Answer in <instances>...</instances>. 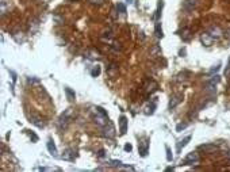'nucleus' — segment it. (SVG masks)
I'll use <instances>...</instances> for the list:
<instances>
[{
    "label": "nucleus",
    "instance_id": "2f4dec72",
    "mask_svg": "<svg viewBox=\"0 0 230 172\" xmlns=\"http://www.w3.org/2000/svg\"><path fill=\"white\" fill-rule=\"evenodd\" d=\"M28 134H30V137L33 138V141L34 142H37L38 141V135L35 134V133H33V132H28Z\"/></svg>",
    "mask_w": 230,
    "mask_h": 172
},
{
    "label": "nucleus",
    "instance_id": "6e6552de",
    "mask_svg": "<svg viewBox=\"0 0 230 172\" xmlns=\"http://www.w3.org/2000/svg\"><path fill=\"white\" fill-rule=\"evenodd\" d=\"M181 100H183V95H180V94H177V95H172L171 99H169V110H173V108H176V106L180 105Z\"/></svg>",
    "mask_w": 230,
    "mask_h": 172
},
{
    "label": "nucleus",
    "instance_id": "4468645a",
    "mask_svg": "<svg viewBox=\"0 0 230 172\" xmlns=\"http://www.w3.org/2000/svg\"><path fill=\"white\" fill-rule=\"evenodd\" d=\"M11 6V0H1L0 1V11H1V16H4L7 14V10H9Z\"/></svg>",
    "mask_w": 230,
    "mask_h": 172
},
{
    "label": "nucleus",
    "instance_id": "c85d7f7f",
    "mask_svg": "<svg viewBox=\"0 0 230 172\" xmlns=\"http://www.w3.org/2000/svg\"><path fill=\"white\" fill-rule=\"evenodd\" d=\"M39 171H60V168H55V167H39Z\"/></svg>",
    "mask_w": 230,
    "mask_h": 172
},
{
    "label": "nucleus",
    "instance_id": "7ed1b4c3",
    "mask_svg": "<svg viewBox=\"0 0 230 172\" xmlns=\"http://www.w3.org/2000/svg\"><path fill=\"white\" fill-rule=\"evenodd\" d=\"M198 163H199V154L196 152H190L181 161L183 165H191V164H198Z\"/></svg>",
    "mask_w": 230,
    "mask_h": 172
},
{
    "label": "nucleus",
    "instance_id": "a211bd4d",
    "mask_svg": "<svg viewBox=\"0 0 230 172\" xmlns=\"http://www.w3.org/2000/svg\"><path fill=\"white\" fill-rule=\"evenodd\" d=\"M154 33H156V37L157 38H163L164 37V33H163V29H161V23L158 20L156 22L154 25Z\"/></svg>",
    "mask_w": 230,
    "mask_h": 172
},
{
    "label": "nucleus",
    "instance_id": "b1692460",
    "mask_svg": "<svg viewBox=\"0 0 230 172\" xmlns=\"http://www.w3.org/2000/svg\"><path fill=\"white\" fill-rule=\"evenodd\" d=\"M100 72H101V68L99 67V65H96V67H93V68H92V71H91V76H92V77H98L99 75H100Z\"/></svg>",
    "mask_w": 230,
    "mask_h": 172
},
{
    "label": "nucleus",
    "instance_id": "f257e3e1",
    "mask_svg": "<svg viewBox=\"0 0 230 172\" xmlns=\"http://www.w3.org/2000/svg\"><path fill=\"white\" fill-rule=\"evenodd\" d=\"M92 115H93V121H95V123L100 127V129L101 127H104V126L110 122L108 115H107V111H106L103 107H100V106H96V107L92 108Z\"/></svg>",
    "mask_w": 230,
    "mask_h": 172
},
{
    "label": "nucleus",
    "instance_id": "412c9836",
    "mask_svg": "<svg viewBox=\"0 0 230 172\" xmlns=\"http://www.w3.org/2000/svg\"><path fill=\"white\" fill-rule=\"evenodd\" d=\"M12 38H14V40H15L18 43L25 42V37H23V33H22V31H14Z\"/></svg>",
    "mask_w": 230,
    "mask_h": 172
},
{
    "label": "nucleus",
    "instance_id": "393cba45",
    "mask_svg": "<svg viewBox=\"0 0 230 172\" xmlns=\"http://www.w3.org/2000/svg\"><path fill=\"white\" fill-rule=\"evenodd\" d=\"M219 81H221V76H219V75H215V76H212L211 79L207 81V84H212V86H215V84H218Z\"/></svg>",
    "mask_w": 230,
    "mask_h": 172
},
{
    "label": "nucleus",
    "instance_id": "f704fd0d",
    "mask_svg": "<svg viewBox=\"0 0 230 172\" xmlns=\"http://www.w3.org/2000/svg\"><path fill=\"white\" fill-rule=\"evenodd\" d=\"M131 149H133L131 144H126V145H125V151H126V152H131Z\"/></svg>",
    "mask_w": 230,
    "mask_h": 172
},
{
    "label": "nucleus",
    "instance_id": "0eeeda50",
    "mask_svg": "<svg viewBox=\"0 0 230 172\" xmlns=\"http://www.w3.org/2000/svg\"><path fill=\"white\" fill-rule=\"evenodd\" d=\"M214 41H215V40L211 37V34H210L209 31H206V33H203L202 35H200V42H202V45H204L206 48L211 46Z\"/></svg>",
    "mask_w": 230,
    "mask_h": 172
},
{
    "label": "nucleus",
    "instance_id": "2eb2a0df",
    "mask_svg": "<svg viewBox=\"0 0 230 172\" xmlns=\"http://www.w3.org/2000/svg\"><path fill=\"white\" fill-rule=\"evenodd\" d=\"M30 122L33 123V125H35L37 127H39V129H42L43 126H45V123L42 122V119H41L39 117H37V115H31V117H30Z\"/></svg>",
    "mask_w": 230,
    "mask_h": 172
},
{
    "label": "nucleus",
    "instance_id": "423d86ee",
    "mask_svg": "<svg viewBox=\"0 0 230 172\" xmlns=\"http://www.w3.org/2000/svg\"><path fill=\"white\" fill-rule=\"evenodd\" d=\"M198 6H199V0H184L183 1V8L185 11H188V12L196 10Z\"/></svg>",
    "mask_w": 230,
    "mask_h": 172
},
{
    "label": "nucleus",
    "instance_id": "f3484780",
    "mask_svg": "<svg viewBox=\"0 0 230 172\" xmlns=\"http://www.w3.org/2000/svg\"><path fill=\"white\" fill-rule=\"evenodd\" d=\"M65 94H66V98L69 102H73L74 99H76V94H74V91L72 88H69V87H65Z\"/></svg>",
    "mask_w": 230,
    "mask_h": 172
},
{
    "label": "nucleus",
    "instance_id": "ddd939ff",
    "mask_svg": "<svg viewBox=\"0 0 230 172\" xmlns=\"http://www.w3.org/2000/svg\"><path fill=\"white\" fill-rule=\"evenodd\" d=\"M191 138H192V137H191V135H187V137H185V138L180 140V141L177 142V146H176V152H177V153H180V152H181V149H183V148L185 146V145H187L188 142L191 141Z\"/></svg>",
    "mask_w": 230,
    "mask_h": 172
},
{
    "label": "nucleus",
    "instance_id": "4be33fe9",
    "mask_svg": "<svg viewBox=\"0 0 230 172\" xmlns=\"http://www.w3.org/2000/svg\"><path fill=\"white\" fill-rule=\"evenodd\" d=\"M181 38H183V41H190L191 40V30L190 29H183V31H181Z\"/></svg>",
    "mask_w": 230,
    "mask_h": 172
},
{
    "label": "nucleus",
    "instance_id": "bb28decb",
    "mask_svg": "<svg viewBox=\"0 0 230 172\" xmlns=\"http://www.w3.org/2000/svg\"><path fill=\"white\" fill-rule=\"evenodd\" d=\"M187 127H188V122H180L176 126V132H181V130L187 129Z\"/></svg>",
    "mask_w": 230,
    "mask_h": 172
},
{
    "label": "nucleus",
    "instance_id": "5701e85b",
    "mask_svg": "<svg viewBox=\"0 0 230 172\" xmlns=\"http://www.w3.org/2000/svg\"><path fill=\"white\" fill-rule=\"evenodd\" d=\"M150 56L152 57H158V56H161V49H160L158 45H154L150 49Z\"/></svg>",
    "mask_w": 230,
    "mask_h": 172
},
{
    "label": "nucleus",
    "instance_id": "dca6fc26",
    "mask_svg": "<svg viewBox=\"0 0 230 172\" xmlns=\"http://www.w3.org/2000/svg\"><path fill=\"white\" fill-rule=\"evenodd\" d=\"M209 33L211 34V37L214 38V40L221 38V35H222V30L219 27H211V29H209Z\"/></svg>",
    "mask_w": 230,
    "mask_h": 172
},
{
    "label": "nucleus",
    "instance_id": "72a5a7b5",
    "mask_svg": "<svg viewBox=\"0 0 230 172\" xmlns=\"http://www.w3.org/2000/svg\"><path fill=\"white\" fill-rule=\"evenodd\" d=\"M104 156H106V151H104V149H100V151H99V153H98V157L103 159Z\"/></svg>",
    "mask_w": 230,
    "mask_h": 172
},
{
    "label": "nucleus",
    "instance_id": "a878e982",
    "mask_svg": "<svg viewBox=\"0 0 230 172\" xmlns=\"http://www.w3.org/2000/svg\"><path fill=\"white\" fill-rule=\"evenodd\" d=\"M154 108H156V103H150V105L146 107V110H145V114H146V115H152V114L154 113Z\"/></svg>",
    "mask_w": 230,
    "mask_h": 172
},
{
    "label": "nucleus",
    "instance_id": "cd10ccee",
    "mask_svg": "<svg viewBox=\"0 0 230 172\" xmlns=\"http://www.w3.org/2000/svg\"><path fill=\"white\" fill-rule=\"evenodd\" d=\"M117 10L119 11L120 14H126V6L123 3H118L117 4Z\"/></svg>",
    "mask_w": 230,
    "mask_h": 172
},
{
    "label": "nucleus",
    "instance_id": "9b49d317",
    "mask_svg": "<svg viewBox=\"0 0 230 172\" xmlns=\"http://www.w3.org/2000/svg\"><path fill=\"white\" fill-rule=\"evenodd\" d=\"M119 132L122 135L127 133V118L125 115H120L119 118Z\"/></svg>",
    "mask_w": 230,
    "mask_h": 172
},
{
    "label": "nucleus",
    "instance_id": "c756f323",
    "mask_svg": "<svg viewBox=\"0 0 230 172\" xmlns=\"http://www.w3.org/2000/svg\"><path fill=\"white\" fill-rule=\"evenodd\" d=\"M165 151H166V160H168V161H172V160H173V156H172V152H171V149H169V146H165Z\"/></svg>",
    "mask_w": 230,
    "mask_h": 172
},
{
    "label": "nucleus",
    "instance_id": "473e14b6",
    "mask_svg": "<svg viewBox=\"0 0 230 172\" xmlns=\"http://www.w3.org/2000/svg\"><path fill=\"white\" fill-rule=\"evenodd\" d=\"M225 76H226V77L230 76V61H229V64H227L226 69H225Z\"/></svg>",
    "mask_w": 230,
    "mask_h": 172
},
{
    "label": "nucleus",
    "instance_id": "20e7f679",
    "mask_svg": "<svg viewBox=\"0 0 230 172\" xmlns=\"http://www.w3.org/2000/svg\"><path fill=\"white\" fill-rule=\"evenodd\" d=\"M138 153L142 157L147 156V153H149V141L147 140H141L138 142Z\"/></svg>",
    "mask_w": 230,
    "mask_h": 172
},
{
    "label": "nucleus",
    "instance_id": "7c9ffc66",
    "mask_svg": "<svg viewBox=\"0 0 230 172\" xmlns=\"http://www.w3.org/2000/svg\"><path fill=\"white\" fill-rule=\"evenodd\" d=\"M92 4H95V6H101V4L104 3V0H89Z\"/></svg>",
    "mask_w": 230,
    "mask_h": 172
},
{
    "label": "nucleus",
    "instance_id": "f03ea898",
    "mask_svg": "<svg viewBox=\"0 0 230 172\" xmlns=\"http://www.w3.org/2000/svg\"><path fill=\"white\" fill-rule=\"evenodd\" d=\"M73 118H74V110L73 108H66L58 118V122H57L58 129L65 130L68 126H69V123L73 121Z\"/></svg>",
    "mask_w": 230,
    "mask_h": 172
},
{
    "label": "nucleus",
    "instance_id": "aec40b11",
    "mask_svg": "<svg viewBox=\"0 0 230 172\" xmlns=\"http://www.w3.org/2000/svg\"><path fill=\"white\" fill-rule=\"evenodd\" d=\"M85 57L87 59H91V60H95V59H99V57H100V53H99V50H96V49H91L88 53H87Z\"/></svg>",
    "mask_w": 230,
    "mask_h": 172
},
{
    "label": "nucleus",
    "instance_id": "39448f33",
    "mask_svg": "<svg viewBox=\"0 0 230 172\" xmlns=\"http://www.w3.org/2000/svg\"><path fill=\"white\" fill-rule=\"evenodd\" d=\"M101 130H103V135L107 137V138H114V137H115V127H114L111 121L104 126V127H101Z\"/></svg>",
    "mask_w": 230,
    "mask_h": 172
},
{
    "label": "nucleus",
    "instance_id": "f8f14e48",
    "mask_svg": "<svg viewBox=\"0 0 230 172\" xmlns=\"http://www.w3.org/2000/svg\"><path fill=\"white\" fill-rule=\"evenodd\" d=\"M61 159L62 160H66V161H73V160H74V152L68 148V149H65V151L62 152Z\"/></svg>",
    "mask_w": 230,
    "mask_h": 172
},
{
    "label": "nucleus",
    "instance_id": "c9c22d12",
    "mask_svg": "<svg viewBox=\"0 0 230 172\" xmlns=\"http://www.w3.org/2000/svg\"><path fill=\"white\" fill-rule=\"evenodd\" d=\"M219 68H221V65L218 64L217 67H214V68H212V69H211V73H214V72H218V71H219Z\"/></svg>",
    "mask_w": 230,
    "mask_h": 172
},
{
    "label": "nucleus",
    "instance_id": "1a4fd4ad",
    "mask_svg": "<svg viewBox=\"0 0 230 172\" xmlns=\"http://www.w3.org/2000/svg\"><path fill=\"white\" fill-rule=\"evenodd\" d=\"M199 151L204 152V153H212V152L218 151V146L215 144H203L199 146Z\"/></svg>",
    "mask_w": 230,
    "mask_h": 172
},
{
    "label": "nucleus",
    "instance_id": "6ab92c4d",
    "mask_svg": "<svg viewBox=\"0 0 230 172\" xmlns=\"http://www.w3.org/2000/svg\"><path fill=\"white\" fill-rule=\"evenodd\" d=\"M163 7H164V1H163V0H158V6H157L156 15H154V19H156V22L160 20V18H161V11H163Z\"/></svg>",
    "mask_w": 230,
    "mask_h": 172
},
{
    "label": "nucleus",
    "instance_id": "9d476101",
    "mask_svg": "<svg viewBox=\"0 0 230 172\" xmlns=\"http://www.w3.org/2000/svg\"><path fill=\"white\" fill-rule=\"evenodd\" d=\"M46 146H47V151H49V153L52 154L53 157H58V152H57V146H55L54 141L53 140H47V142H46Z\"/></svg>",
    "mask_w": 230,
    "mask_h": 172
},
{
    "label": "nucleus",
    "instance_id": "e433bc0d",
    "mask_svg": "<svg viewBox=\"0 0 230 172\" xmlns=\"http://www.w3.org/2000/svg\"><path fill=\"white\" fill-rule=\"evenodd\" d=\"M227 159L230 160V152H229V153H227Z\"/></svg>",
    "mask_w": 230,
    "mask_h": 172
}]
</instances>
